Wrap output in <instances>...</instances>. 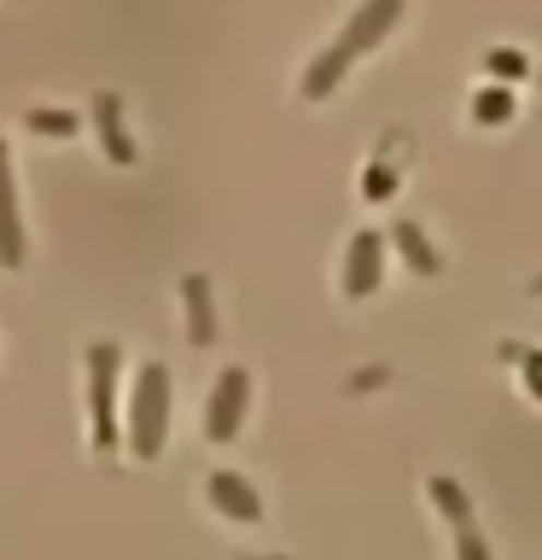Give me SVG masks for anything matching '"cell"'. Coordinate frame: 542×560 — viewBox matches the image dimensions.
Masks as SVG:
<instances>
[{
    "instance_id": "cell-1",
    "label": "cell",
    "mask_w": 542,
    "mask_h": 560,
    "mask_svg": "<svg viewBox=\"0 0 542 560\" xmlns=\"http://www.w3.org/2000/svg\"><path fill=\"white\" fill-rule=\"evenodd\" d=\"M397 18H402V0H367V7H356V18L339 30V42H332L321 59L304 70V100H327L332 88L344 82V70L356 65L362 52H374L385 35L397 30Z\"/></svg>"
},
{
    "instance_id": "cell-2",
    "label": "cell",
    "mask_w": 542,
    "mask_h": 560,
    "mask_svg": "<svg viewBox=\"0 0 542 560\" xmlns=\"http://www.w3.org/2000/svg\"><path fill=\"white\" fill-rule=\"evenodd\" d=\"M169 444V368L146 362L134 374V392L122 402V450L134 462H157Z\"/></svg>"
},
{
    "instance_id": "cell-3",
    "label": "cell",
    "mask_w": 542,
    "mask_h": 560,
    "mask_svg": "<svg viewBox=\"0 0 542 560\" xmlns=\"http://www.w3.org/2000/svg\"><path fill=\"white\" fill-rule=\"evenodd\" d=\"M87 438L99 455H111L122 444V402H117V374H122V350L111 339L87 345Z\"/></svg>"
},
{
    "instance_id": "cell-4",
    "label": "cell",
    "mask_w": 542,
    "mask_h": 560,
    "mask_svg": "<svg viewBox=\"0 0 542 560\" xmlns=\"http://www.w3.org/2000/svg\"><path fill=\"white\" fill-rule=\"evenodd\" d=\"M245 402H251V374L245 368H222L216 374V392L204 402V438L210 444H227L245 420Z\"/></svg>"
},
{
    "instance_id": "cell-5",
    "label": "cell",
    "mask_w": 542,
    "mask_h": 560,
    "mask_svg": "<svg viewBox=\"0 0 542 560\" xmlns=\"http://www.w3.org/2000/svg\"><path fill=\"white\" fill-rule=\"evenodd\" d=\"M30 245H24V217H17V175H12V152L0 140V262L24 269Z\"/></svg>"
},
{
    "instance_id": "cell-6",
    "label": "cell",
    "mask_w": 542,
    "mask_h": 560,
    "mask_svg": "<svg viewBox=\"0 0 542 560\" xmlns=\"http://www.w3.org/2000/svg\"><path fill=\"white\" fill-rule=\"evenodd\" d=\"M94 129H99V147H105V158H111V164L129 170L134 158H140L129 122H122V94H111V88H105V94H94Z\"/></svg>"
},
{
    "instance_id": "cell-7",
    "label": "cell",
    "mask_w": 542,
    "mask_h": 560,
    "mask_svg": "<svg viewBox=\"0 0 542 560\" xmlns=\"http://www.w3.org/2000/svg\"><path fill=\"white\" fill-rule=\"evenodd\" d=\"M204 497H210V508L216 514H227V520H262V502H257V490L245 485V479H234V472H210V485H204Z\"/></svg>"
},
{
    "instance_id": "cell-8",
    "label": "cell",
    "mask_w": 542,
    "mask_h": 560,
    "mask_svg": "<svg viewBox=\"0 0 542 560\" xmlns=\"http://www.w3.org/2000/svg\"><path fill=\"white\" fill-rule=\"evenodd\" d=\"M374 287H379V234H356L344 252V292L367 298Z\"/></svg>"
},
{
    "instance_id": "cell-9",
    "label": "cell",
    "mask_w": 542,
    "mask_h": 560,
    "mask_svg": "<svg viewBox=\"0 0 542 560\" xmlns=\"http://www.w3.org/2000/svg\"><path fill=\"white\" fill-rule=\"evenodd\" d=\"M181 310H187V339L192 345L216 339V304H210V280L204 275H187L181 280Z\"/></svg>"
},
{
    "instance_id": "cell-10",
    "label": "cell",
    "mask_w": 542,
    "mask_h": 560,
    "mask_svg": "<svg viewBox=\"0 0 542 560\" xmlns=\"http://www.w3.org/2000/svg\"><path fill=\"white\" fill-rule=\"evenodd\" d=\"M24 129H30V135H59V140H70V135H76V112H47V105H35V112H24Z\"/></svg>"
},
{
    "instance_id": "cell-11",
    "label": "cell",
    "mask_w": 542,
    "mask_h": 560,
    "mask_svg": "<svg viewBox=\"0 0 542 560\" xmlns=\"http://www.w3.org/2000/svg\"><path fill=\"white\" fill-rule=\"evenodd\" d=\"M391 234H397V245H402V252H409V262H414V269H432V245L426 240H420V228L414 222H402V228H391Z\"/></svg>"
},
{
    "instance_id": "cell-12",
    "label": "cell",
    "mask_w": 542,
    "mask_h": 560,
    "mask_svg": "<svg viewBox=\"0 0 542 560\" xmlns=\"http://www.w3.org/2000/svg\"><path fill=\"white\" fill-rule=\"evenodd\" d=\"M507 112H514V100H507L502 88H490V94L479 100V117H484V122H490V117H507Z\"/></svg>"
}]
</instances>
